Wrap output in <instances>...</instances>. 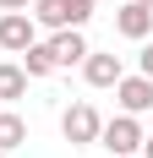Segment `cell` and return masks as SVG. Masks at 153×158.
Listing matches in <instances>:
<instances>
[{"mask_svg": "<svg viewBox=\"0 0 153 158\" xmlns=\"http://www.w3.org/2000/svg\"><path fill=\"white\" fill-rule=\"evenodd\" d=\"M142 77H153V44H142Z\"/></svg>", "mask_w": 153, "mask_h": 158, "instance_id": "12", "label": "cell"}, {"mask_svg": "<svg viewBox=\"0 0 153 158\" xmlns=\"http://www.w3.org/2000/svg\"><path fill=\"white\" fill-rule=\"evenodd\" d=\"M142 6H148V11H153V0H142Z\"/></svg>", "mask_w": 153, "mask_h": 158, "instance_id": "15", "label": "cell"}, {"mask_svg": "<svg viewBox=\"0 0 153 158\" xmlns=\"http://www.w3.org/2000/svg\"><path fill=\"white\" fill-rule=\"evenodd\" d=\"M93 6H104V0H93Z\"/></svg>", "mask_w": 153, "mask_h": 158, "instance_id": "16", "label": "cell"}, {"mask_svg": "<svg viewBox=\"0 0 153 158\" xmlns=\"http://www.w3.org/2000/svg\"><path fill=\"white\" fill-rule=\"evenodd\" d=\"M28 44H38V22L28 11H0V49L6 55H22Z\"/></svg>", "mask_w": 153, "mask_h": 158, "instance_id": "4", "label": "cell"}, {"mask_svg": "<svg viewBox=\"0 0 153 158\" xmlns=\"http://www.w3.org/2000/svg\"><path fill=\"white\" fill-rule=\"evenodd\" d=\"M115 33L131 38V44H148L153 38V11L142 0H120V11H115Z\"/></svg>", "mask_w": 153, "mask_h": 158, "instance_id": "6", "label": "cell"}, {"mask_svg": "<svg viewBox=\"0 0 153 158\" xmlns=\"http://www.w3.org/2000/svg\"><path fill=\"white\" fill-rule=\"evenodd\" d=\"M33 0H0V11H28Z\"/></svg>", "mask_w": 153, "mask_h": 158, "instance_id": "13", "label": "cell"}, {"mask_svg": "<svg viewBox=\"0 0 153 158\" xmlns=\"http://www.w3.org/2000/svg\"><path fill=\"white\" fill-rule=\"evenodd\" d=\"M131 158H137V153H131Z\"/></svg>", "mask_w": 153, "mask_h": 158, "instance_id": "18", "label": "cell"}, {"mask_svg": "<svg viewBox=\"0 0 153 158\" xmlns=\"http://www.w3.org/2000/svg\"><path fill=\"white\" fill-rule=\"evenodd\" d=\"M16 65H22L28 77H49V71H55V60H49V49H44V44H28Z\"/></svg>", "mask_w": 153, "mask_h": 158, "instance_id": "11", "label": "cell"}, {"mask_svg": "<svg viewBox=\"0 0 153 158\" xmlns=\"http://www.w3.org/2000/svg\"><path fill=\"white\" fill-rule=\"evenodd\" d=\"M82 77H88V87H115V82L126 77V65H120V55H98V49H88Z\"/></svg>", "mask_w": 153, "mask_h": 158, "instance_id": "8", "label": "cell"}, {"mask_svg": "<svg viewBox=\"0 0 153 158\" xmlns=\"http://www.w3.org/2000/svg\"><path fill=\"white\" fill-rule=\"evenodd\" d=\"M142 114H115V120H104L98 126V147H104L109 158H131V153H142Z\"/></svg>", "mask_w": 153, "mask_h": 158, "instance_id": "2", "label": "cell"}, {"mask_svg": "<svg viewBox=\"0 0 153 158\" xmlns=\"http://www.w3.org/2000/svg\"><path fill=\"white\" fill-rule=\"evenodd\" d=\"M137 158H153V136H142V153Z\"/></svg>", "mask_w": 153, "mask_h": 158, "instance_id": "14", "label": "cell"}, {"mask_svg": "<svg viewBox=\"0 0 153 158\" xmlns=\"http://www.w3.org/2000/svg\"><path fill=\"white\" fill-rule=\"evenodd\" d=\"M98 11L93 0H33V22L38 27H49V33H66V27H88V16Z\"/></svg>", "mask_w": 153, "mask_h": 158, "instance_id": "1", "label": "cell"}, {"mask_svg": "<svg viewBox=\"0 0 153 158\" xmlns=\"http://www.w3.org/2000/svg\"><path fill=\"white\" fill-rule=\"evenodd\" d=\"M28 71H22V65L16 60H0V104H16V98H28Z\"/></svg>", "mask_w": 153, "mask_h": 158, "instance_id": "9", "label": "cell"}, {"mask_svg": "<svg viewBox=\"0 0 153 158\" xmlns=\"http://www.w3.org/2000/svg\"><path fill=\"white\" fill-rule=\"evenodd\" d=\"M22 142H28V120L16 109H0V153H16Z\"/></svg>", "mask_w": 153, "mask_h": 158, "instance_id": "10", "label": "cell"}, {"mask_svg": "<svg viewBox=\"0 0 153 158\" xmlns=\"http://www.w3.org/2000/svg\"><path fill=\"white\" fill-rule=\"evenodd\" d=\"M49 60H55V71H71V65L88 60V38H82V27H66V33H49L44 38Z\"/></svg>", "mask_w": 153, "mask_h": 158, "instance_id": "5", "label": "cell"}, {"mask_svg": "<svg viewBox=\"0 0 153 158\" xmlns=\"http://www.w3.org/2000/svg\"><path fill=\"white\" fill-rule=\"evenodd\" d=\"M0 158H11V153H0Z\"/></svg>", "mask_w": 153, "mask_h": 158, "instance_id": "17", "label": "cell"}, {"mask_svg": "<svg viewBox=\"0 0 153 158\" xmlns=\"http://www.w3.org/2000/svg\"><path fill=\"white\" fill-rule=\"evenodd\" d=\"M115 104H120V114H148L153 109V77H120L115 82Z\"/></svg>", "mask_w": 153, "mask_h": 158, "instance_id": "7", "label": "cell"}, {"mask_svg": "<svg viewBox=\"0 0 153 158\" xmlns=\"http://www.w3.org/2000/svg\"><path fill=\"white\" fill-rule=\"evenodd\" d=\"M98 126H104V114L93 109L88 98H82V104H71V109L60 114V136H66L71 147H93V142H98Z\"/></svg>", "mask_w": 153, "mask_h": 158, "instance_id": "3", "label": "cell"}]
</instances>
